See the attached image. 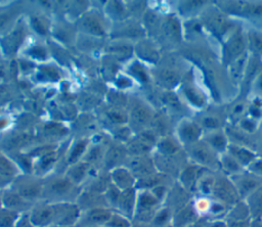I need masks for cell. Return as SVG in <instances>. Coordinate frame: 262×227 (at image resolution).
I'll return each mask as SVG.
<instances>
[{
    "instance_id": "obj_1",
    "label": "cell",
    "mask_w": 262,
    "mask_h": 227,
    "mask_svg": "<svg viewBox=\"0 0 262 227\" xmlns=\"http://www.w3.org/2000/svg\"><path fill=\"white\" fill-rule=\"evenodd\" d=\"M162 78H163V80H164L167 84H169V85H173V84H175L176 81H177L176 76H175L173 73H171V72H164V73L162 74Z\"/></svg>"
},
{
    "instance_id": "obj_2",
    "label": "cell",
    "mask_w": 262,
    "mask_h": 227,
    "mask_svg": "<svg viewBox=\"0 0 262 227\" xmlns=\"http://www.w3.org/2000/svg\"><path fill=\"white\" fill-rule=\"evenodd\" d=\"M134 118L136 119L137 122L143 123L146 120V118H147V114L142 108H138V109L134 110Z\"/></svg>"
},
{
    "instance_id": "obj_3",
    "label": "cell",
    "mask_w": 262,
    "mask_h": 227,
    "mask_svg": "<svg viewBox=\"0 0 262 227\" xmlns=\"http://www.w3.org/2000/svg\"><path fill=\"white\" fill-rule=\"evenodd\" d=\"M183 135L184 137H186L187 139H194L195 136H196V132H195V129L192 128V127H187V128H184L183 130Z\"/></svg>"
},
{
    "instance_id": "obj_4",
    "label": "cell",
    "mask_w": 262,
    "mask_h": 227,
    "mask_svg": "<svg viewBox=\"0 0 262 227\" xmlns=\"http://www.w3.org/2000/svg\"><path fill=\"white\" fill-rule=\"evenodd\" d=\"M107 213L105 212H96V213H93L92 216H91V219L93 221H102L104 219L107 218Z\"/></svg>"
},
{
    "instance_id": "obj_5",
    "label": "cell",
    "mask_w": 262,
    "mask_h": 227,
    "mask_svg": "<svg viewBox=\"0 0 262 227\" xmlns=\"http://www.w3.org/2000/svg\"><path fill=\"white\" fill-rule=\"evenodd\" d=\"M187 97H188L193 103H195V104H201V102H202V100L200 99L199 95H198L195 92L191 91V90L187 91Z\"/></svg>"
},
{
    "instance_id": "obj_6",
    "label": "cell",
    "mask_w": 262,
    "mask_h": 227,
    "mask_svg": "<svg viewBox=\"0 0 262 227\" xmlns=\"http://www.w3.org/2000/svg\"><path fill=\"white\" fill-rule=\"evenodd\" d=\"M195 156H196V158L198 160H200V161H202V162H205V161H208V158H209V156H208V152L207 151H205V150H203V149H198L196 151H195Z\"/></svg>"
},
{
    "instance_id": "obj_7",
    "label": "cell",
    "mask_w": 262,
    "mask_h": 227,
    "mask_svg": "<svg viewBox=\"0 0 262 227\" xmlns=\"http://www.w3.org/2000/svg\"><path fill=\"white\" fill-rule=\"evenodd\" d=\"M242 48H243V43H242V41H241L239 39H238V40H235V41L232 43L231 50H232L234 53L239 52Z\"/></svg>"
},
{
    "instance_id": "obj_8",
    "label": "cell",
    "mask_w": 262,
    "mask_h": 227,
    "mask_svg": "<svg viewBox=\"0 0 262 227\" xmlns=\"http://www.w3.org/2000/svg\"><path fill=\"white\" fill-rule=\"evenodd\" d=\"M83 148H84V144H83V143H80L78 146H76L75 150H74L73 153H72L71 160H74L75 157H77V155H79V154L81 153V151L83 150Z\"/></svg>"
},
{
    "instance_id": "obj_9",
    "label": "cell",
    "mask_w": 262,
    "mask_h": 227,
    "mask_svg": "<svg viewBox=\"0 0 262 227\" xmlns=\"http://www.w3.org/2000/svg\"><path fill=\"white\" fill-rule=\"evenodd\" d=\"M253 44H254V47L257 50H262V40L261 39H259L258 37H254L253 38Z\"/></svg>"
},
{
    "instance_id": "obj_10",
    "label": "cell",
    "mask_w": 262,
    "mask_h": 227,
    "mask_svg": "<svg viewBox=\"0 0 262 227\" xmlns=\"http://www.w3.org/2000/svg\"><path fill=\"white\" fill-rule=\"evenodd\" d=\"M213 143H214L215 146L221 148V147L223 146V144H224V141H223V139H222L220 136H217V137H215V138L213 139Z\"/></svg>"
},
{
    "instance_id": "obj_11",
    "label": "cell",
    "mask_w": 262,
    "mask_h": 227,
    "mask_svg": "<svg viewBox=\"0 0 262 227\" xmlns=\"http://www.w3.org/2000/svg\"><path fill=\"white\" fill-rule=\"evenodd\" d=\"M255 186V182L252 181V180H247L243 183V187L246 189V190H250L252 188H254Z\"/></svg>"
},
{
    "instance_id": "obj_12",
    "label": "cell",
    "mask_w": 262,
    "mask_h": 227,
    "mask_svg": "<svg viewBox=\"0 0 262 227\" xmlns=\"http://www.w3.org/2000/svg\"><path fill=\"white\" fill-rule=\"evenodd\" d=\"M204 123H205V125H206L207 127H210V128H213V127H216V126H217L216 120H213V119H206Z\"/></svg>"
},
{
    "instance_id": "obj_13",
    "label": "cell",
    "mask_w": 262,
    "mask_h": 227,
    "mask_svg": "<svg viewBox=\"0 0 262 227\" xmlns=\"http://www.w3.org/2000/svg\"><path fill=\"white\" fill-rule=\"evenodd\" d=\"M260 84H261V86H262V77H261V80H260Z\"/></svg>"
}]
</instances>
